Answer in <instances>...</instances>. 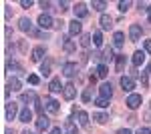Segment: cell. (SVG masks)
Instances as JSON below:
<instances>
[{"label":"cell","mask_w":151,"mask_h":134,"mask_svg":"<svg viewBox=\"0 0 151 134\" xmlns=\"http://www.w3.org/2000/svg\"><path fill=\"white\" fill-rule=\"evenodd\" d=\"M99 24H101V28H103V30H111V28H113V18H111L109 14H101Z\"/></svg>","instance_id":"cell-14"},{"label":"cell","mask_w":151,"mask_h":134,"mask_svg":"<svg viewBox=\"0 0 151 134\" xmlns=\"http://www.w3.org/2000/svg\"><path fill=\"white\" fill-rule=\"evenodd\" d=\"M117 134H133L129 128H121V130H117Z\"/></svg>","instance_id":"cell-46"},{"label":"cell","mask_w":151,"mask_h":134,"mask_svg":"<svg viewBox=\"0 0 151 134\" xmlns=\"http://www.w3.org/2000/svg\"><path fill=\"white\" fill-rule=\"evenodd\" d=\"M143 48H145V52L151 54V40H145V42H143Z\"/></svg>","instance_id":"cell-42"},{"label":"cell","mask_w":151,"mask_h":134,"mask_svg":"<svg viewBox=\"0 0 151 134\" xmlns=\"http://www.w3.org/2000/svg\"><path fill=\"white\" fill-rule=\"evenodd\" d=\"M93 10H97V12H103L105 8H107V2H103V0H93Z\"/></svg>","instance_id":"cell-32"},{"label":"cell","mask_w":151,"mask_h":134,"mask_svg":"<svg viewBox=\"0 0 151 134\" xmlns=\"http://www.w3.org/2000/svg\"><path fill=\"white\" fill-rule=\"evenodd\" d=\"M20 6L22 8H30L32 6V0H20Z\"/></svg>","instance_id":"cell-41"},{"label":"cell","mask_w":151,"mask_h":134,"mask_svg":"<svg viewBox=\"0 0 151 134\" xmlns=\"http://www.w3.org/2000/svg\"><path fill=\"white\" fill-rule=\"evenodd\" d=\"M99 92H101L103 98H111V96H113V86H111V82H103V84L99 86Z\"/></svg>","instance_id":"cell-15"},{"label":"cell","mask_w":151,"mask_h":134,"mask_svg":"<svg viewBox=\"0 0 151 134\" xmlns=\"http://www.w3.org/2000/svg\"><path fill=\"white\" fill-rule=\"evenodd\" d=\"M18 100L24 102V104H28V102H36V100H38V96H36V92H32V90H30V92H22Z\"/></svg>","instance_id":"cell-18"},{"label":"cell","mask_w":151,"mask_h":134,"mask_svg":"<svg viewBox=\"0 0 151 134\" xmlns=\"http://www.w3.org/2000/svg\"><path fill=\"white\" fill-rule=\"evenodd\" d=\"M95 104H97L99 108H107V106H109V98H103V96H97V98H95Z\"/></svg>","instance_id":"cell-34"},{"label":"cell","mask_w":151,"mask_h":134,"mask_svg":"<svg viewBox=\"0 0 151 134\" xmlns=\"http://www.w3.org/2000/svg\"><path fill=\"white\" fill-rule=\"evenodd\" d=\"M40 74L47 78V76H50V60H45L42 64H40Z\"/></svg>","instance_id":"cell-31"},{"label":"cell","mask_w":151,"mask_h":134,"mask_svg":"<svg viewBox=\"0 0 151 134\" xmlns=\"http://www.w3.org/2000/svg\"><path fill=\"white\" fill-rule=\"evenodd\" d=\"M18 114H20L18 112V104L16 102H8L6 104V120H14Z\"/></svg>","instance_id":"cell-7"},{"label":"cell","mask_w":151,"mask_h":134,"mask_svg":"<svg viewBox=\"0 0 151 134\" xmlns=\"http://www.w3.org/2000/svg\"><path fill=\"white\" fill-rule=\"evenodd\" d=\"M4 134H14V132H12L10 128H6V130H4Z\"/></svg>","instance_id":"cell-49"},{"label":"cell","mask_w":151,"mask_h":134,"mask_svg":"<svg viewBox=\"0 0 151 134\" xmlns=\"http://www.w3.org/2000/svg\"><path fill=\"white\" fill-rule=\"evenodd\" d=\"M137 6H139V10H141V12H147V10H149V4H147V2H139Z\"/></svg>","instance_id":"cell-40"},{"label":"cell","mask_w":151,"mask_h":134,"mask_svg":"<svg viewBox=\"0 0 151 134\" xmlns=\"http://www.w3.org/2000/svg\"><path fill=\"white\" fill-rule=\"evenodd\" d=\"M48 126H50V120H48L45 114H40V116H38V120H36V130H40V132H42V130H48Z\"/></svg>","instance_id":"cell-17"},{"label":"cell","mask_w":151,"mask_h":134,"mask_svg":"<svg viewBox=\"0 0 151 134\" xmlns=\"http://www.w3.org/2000/svg\"><path fill=\"white\" fill-rule=\"evenodd\" d=\"M73 12H75V18H77V20H83V18H87V14H89V8H87V4L79 2V4L73 8Z\"/></svg>","instance_id":"cell-5"},{"label":"cell","mask_w":151,"mask_h":134,"mask_svg":"<svg viewBox=\"0 0 151 134\" xmlns=\"http://www.w3.org/2000/svg\"><path fill=\"white\" fill-rule=\"evenodd\" d=\"M147 18H149V22H151V6H149V10H147Z\"/></svg>","instance_id":"cell-48"},{"label":"cell","mask_w":151,"mask_h":134,"mask_svg":"<svg viewBox=\"0 0 151 134\" xmlns=\"http://www.w3.org/2000/svg\"><path fill=\"white\" fill-rule=\"evenodd\" d=\"M45 108H47L48 114H57L58 108H60V104H58L55 98H45Z\"/></svg>","instance_id":"cell-8"},{"label":"cell","mask_w":151,"mask_h":134,"mask_svg":"<svg viewBox=\"0 0 151 134\" xmlns=\"http://www.w3.org/2000/svg\"><path fill=\"white\" fill-rule=\"evenodd\" d=\"M127 104L131 110H135V108H139L141 106V94H129V98H127Z\"/></svg>","instance_id":"cell-12"},{"label":"cell","mask_w":151,"mask_h":134,"mask_svg":"<svg viewBox=\"0 0 151 134\" xmlns=\"http://www.w3.org/2000/svg\"><path fill=\"white\" fill-rule=\"evenodd\" d=\"M60 42H63V50H65V52H75V50H77L75 40H70L69 36H63V38H60Z\"/></svg>","instance_id":"cell-13"},{"label":"cell","mask_w":151,"mask_h":134,"mask_svg":"<svg viewBox=\"0 0 151 134\" xmlns=\"http://www.w3.org/2000/svg\"><path fill=\"white\" fill-rule=\"evenodd\" d=\"M26 80H28V82H30V84H32V86H36V84H38V82H40V78H38V76H36V74H28V76H26Z\"/></svg>","instance_id":"cell-36"},{"label":"cell","mask_w":151,"mask_h":134,"mask_svg":"<svg viewBox=\"0 0 151 134\" xmlns=\"http://www.w3.org/2000/svg\"><path fill=\"white\" fill-rule=\"evenodd\" d=\"M139 76H141V82H143V86H145V84H147V72H141Z\"/></svg>","instance_id":"cell-44"},{"label":"cell","mask_w":151,"mask_h":134,"mask_svg":"<svg viewBox=\"0 0 151 134\" xmlns=\"http://www.w3.org/2000/svg\"><path fill=\"white\" fill-rule=\"evenodd\" d=\"M123 42H125V34L121 32V30H117V32L113 34V46H115V48H121Z\"/></svg>","instance_id":"cell-21"},{"label":"cell","mask_w":151,"mask_h":134,"mask_svg":"<svg viewBox=\"0 0 151 134\" xmlns=\"http://www.w3.org/2000/svg\"><path fill=\"white\" fill-rule=\"evenodd\" d=\"M69 32H70V36H81L83 34V24H81V20H70L69 22Z\"/></svg>","instance_id":"cell-6"},{"label":"cell","mask_w":151,"mask_h":134,"mask_svg":"<svg viewBox=\"0 0 151 134\" xmlns=\"http://www.w3.org/2000/svg\"><path fill=\"white\" fill-rule=\"evenodd\" d=\"M77 122L81 124L83 128H87V126H89V114H87L85 110H79L77 112Z\"/></svg>","instance_id":"cell-20"},{"label":"cell","mask_w":151,"mask_h":134,"mask_svg":"<svg viewBox=\"0 0 151 134\" xmlns=\"http://www.w3.org/2000/svg\"><path fill=\"white\" fill-rule=\"evenodd\" d=\"M95 76H97V78H105V76H107V64H103V62L97 64V68H95Z\"/></svg>","instance_id":"cell-27"},{"label":"cell","mask_w":151,"mask_h":134,"mask_svg":"<svg viewBox=\"0 0 151 134\" xmlns=\"http://www.w3.org/2000/svg\"><path fill=\"white\" fill-rule=\"evenodd\" d=\"M18 120H20V122H30V120H32V110H30L28 106L22 108L20 114H18Z\"/></svg>","instance_id":"cell-19"},{"label":"cell","mask_w":151,"mask_h":134,"mask_svg":"<svg viewBox=\"0 0 151 134\" xmlns=\"http://www.w3.org/2000/svg\"><path fill=\"white\" fill-rule=\"evenodd\" d=\"M22 134H32V132H30V130H24V132Z\"/></svg>","instance_id":"cell-50"},{"label":"cell","mask_w":151,"mask_h":134,"mask_svg":"<svg viewBox=\"0 0 151 134\" xmlns=\"http://www.w3.org/2000/svg\"><path fill=\"white\" fill-rule=\"evenodd\" d=\"M45 56H47V48H45V46H35V48H32V52H30L32 62H40Z\"/></svg>","instance_id":"cell-3"},{"label":"cell","mask_w":151,"mask_h":134,"mask_svg":"<svg viewBox=\"0 0 151 134\" xmlns=\"http://www.w3.org/2000/svg\"><path fill=\"white\" fill-rule=\"evenodd\" d=\"M135 134H151V126H143V128H139Z\"/></svg>","instance_id":"cell-38"},{"label":"cell","mask_w":151,"mask_h":134,"mask_svg":"<svg viewBox=\"0 0 151 134\" xmlns=\"http://www.w3.org/2000/svg\"><path fill=\"white\" fill-rule=\"evenodd\" d=\"M77 70H79V66H77L75 62H65V64H63V76L73 78V76L77 74Z\"/></svg>","instance_id":"cell-4"},{"label":"cell","mask_w":151,"mask_h":134,"mask_svg":"<svg viewBox=\"0 0 151 134\" xmlns=\"http://www.w3.org/2000/svg\"><path fill=\"white\" fill-rule=\"evenodd\" d=\"M93 120L97 124H107V122H109V114H105V112H95Z\"/></svg>","instance_id":"cell-26"},{"label":"cell","mask_w":151,"mask_h":134,"mask_svg":"<svg viewBox=\"0 0 151 134\" xmlns=\"http://www.w3.org/2000/svg\"><path fill=\"white\" fill-rule=\"evenodd\" d=\"M83 102H91V90H85L83 92Z\"/></svg>","instance_id":"cell-39"},{"label":"cell","mask_w":151,"mask_h":134,"mask_svg":"<svg viewBox=\"0 0 151 134\" xmlns=\"http://www.w3.org/2000/svg\"><path fill=\"white\" fill-rule=\"evenodd\" d=\"M63 88H65V86L60 84V78H52V80H50V84H48V90H50V92H55V94L60 92Z\"/></svg>","instance_id":"cell-24"},{"label":"cell","mask_w":151,"mask_h":134,"mask_svg":"<svg viewBox=\"0 0 151 134\" xmlns=\"http://www.w3.org/2000/svg\"><path fill=\"white\" fill-rule=\"evenodd\" d=\"M129 6H131V2H129V0H121V2L117 4V8H119L121 12H127V10H129Z\"/></svg>","instance_id":"cell-35"},{"label":"cell","mask_w":151,"mask_h":134,"mask_svg":"<svg viewBox=\"0 0 151 134\" xmlns=\"http://www.w3.org/2000/svg\"><path fill=\"white\" fill-rule=\"evenodd\" d=\"M10 90H14V92H16V90H20V80L16 78V76H12V78L8 80V84H6V90H4V94L8 96V92H10Z\"/></svg>","instance_id":"cell-16"},{"label":"cell","mask_w":151,"mask_h":134,"mask_svg":"<svg viewBox=\"0 0 151 134\" xmlns=\"http://www.w3.org/2000/svg\"><path fill=\"white\" fill-rule=\"evenodd\" d=\"M113 58H117V56L113 54V48H107V50L103 52V56H101V60H103V64H105V62H111Z\"/></svg>","instance_id":"cell-30"},{"label":"cell","mask_w":151,"mask_h":134,"mask_svg":"<svg viewBox=\"0 0 151 134\" xmlns=\"http://www.w3.org/2000/svg\"><path fill=\"white\" fill-rule=\"evenodd\" d=\"M125 64H127V58H125V54H119V56L115 58L117 72H123V70H125Z\"/></svg>","instance_id":"cell-25"},{"label":"cell","mask_w":151,"mask_h":134,"mask_svg":"<svg viewBox=\"0 0 151 134\" xmlns=\"http://www.w3.org/2000/svg\"><path fill=\"white\" fill-rule=\"evenodd\" d=\"M63 96H65L67 100H73V98L77 96V88H75V84L67 82V84H65V88H63Z\"/></svg>","instance_id":"cell-11"},{"label":"cell","mask_w":151,"mask_h":134,"mask_svg":"<svg viewBox=\"0 0 151 134\" xmlns=\"http://www.w3.org/2000/svg\"><path fill=\"white\" fill-rule=\"evenodd\" d=\"M65 134H79V130H77V126L73 124V120H67V124H65Z\"/></svg>","instance_id":"cell-29"},{"label":"cell","mask_w":151,"mask_h":134,"mask_svg":"<svg viewBox=\"0 0 151 134\" xmlns=\"http://www.w3.org/2000/svg\"><path fill=\"white\" fill-rule=\"evenodd\" d=\"M141 34H143V30H141L139 24H131V26H129V40H131V42L141 40Z\"/></svg>","instance_id":"cell-2"},{"label":"cell","mask_w":151,"mask_h":134,"mask_svg":"<svg viewBox=\"0 0 151 134\" xmlns=\"http://www.w3.org/2000/svg\"><path fill=\"white\" fill-rule=\"evenodd\" d=\"M48 134H65V132H60V128H52Z\"/></svg>","instance_id":"cell-47"},{"label":"cell","mask_w":151,"mask_h":134,"mask_svg":"<svg viewBox=\"0 0 151 134\" xmlns=\"http://www.w3.org/2000/svg\"><path fill=\"white\" fill-rule=\"evenodd\" d=\"M35 110H36V112H42V102H40V100L35 102Z\"/></svg>","instance_id":"cell-43"},{"label":"cell","mask_w":151,"mask_h":134,"mask_svg":"<svg viewBox=\"0 0 151 134\" xmlns=\"http://www.w3.org/2000/svg\"><path fill=\"white\" fill-rule=\"evenodd\" d=\"M36 22H38V26H40L42 30H48V28H52V26H55L52 16H50V14H47V12H42V14L38 16V20H36Z\"/></svg>","instance_id":"cell-1"},{"label":"cell","mask_w":151,"mask_h":134,"mask_svg":"<svg viewBox=\"0 0 151 134\" xmlns=\"http://www.w3.org/2000/svg\"><path fill=\"white\" fill-rule=\"evenodd\" d=\"M93 44L97 46V48H101V46H103V34L99 32V30L93 32Z\"/></svg>","instance_id":"cell-33"},{"label":"cell","mask_w":151,"mask_h":134,"mask_svg":"<svg viewBox=\"0 0 151 134\" xmlns=\"http://www.w3.org/2000/svg\"><path fill=\"white\" fill-rule=\"evenodd\" d=\"M18 28L22 30V32H32L35 30V26H32V22H30V18H26V16H22L20 20H18Z\"/></svg>","instance_id":"cell-10"},{"label":"cell","mask_w":151,"mask_h":134,"mask_svg":"<svg viewBox=\"0 0 151 134\" xmlns=\"http://www.w3.org/2000/svg\"><path fill=\"white\" fill-rule=\"evenodd\" d=\"M119 84H121V88L125 90V92H131V90L135 88V80L131 78V76H121Z\"/></svg>","instance_id":"cell-9"},{"label":"cell","mask_w":151,"mask_h":134,"mask_svg":"<svg viewBox=\"0 0 151 134\" xmlns=\"http://www.w3.org/2000/svg\"><path fill=\"white\" fill-rule=\"evenodd\" d=\"M131 62H133L135 66H141V64L145 62V52H143V50H137V52L133 54V58H131Z\"/></svg>","instance_id":"cell-22"},{"label":"cell","mask_w":151,"mask_h":134,"mask_svg":"<svg viewBox=\"0 0 151 134\" xmlns=\"http://www.w3.org/2000/svg\"><path fill=\"white\" fill-rule=\"evenodd\" d=\"M91 38H93L91 34H81V36H79V44H81L83 48H89V46H91Z\"/></svg>","instance_id":"cell-28"},{"label":"cell","mask_w":151,"mask_h":134,"mask_svg":"<svg viewBox=\"0 0 151 134\" xmlns=\"http://www.w3.org/2000/svg\"><path fill=\"white\" fill-rule=\"evenodd\" d=\"M58 10H60V12L69 10V2H65V0H60V2H58Z\"/></svg>","instance_id":"cell-37"},{"label":"cell","mask_w":151,"mask_h":134,"mask_svg":"<svg viewBox=\"0 0 151 134\" xmlns=\"http://www.w3.org/2000/svg\"><path fill=\"white\" fill-rule=\"evenodd\" d=\"M40 8H45V10H48V8H50V2H45V0H42V2H40Z\"/></svg>","instance_id":"cell-45"},{"label":"cell","mask_w":151,"mask_h":134,"mask_svg":"<svg viewBox=\"0 0 151 134\" xmlns=\"http://www.w3.org/2000/svg\"><path fill=\"white\" fill-rule=\"evenodd\" d=\"M6 72H14V74H16V72H22V66H20L16 60H8V62H6Z\"/></svg>","instance_id":"cell-23"}]
</instances>
